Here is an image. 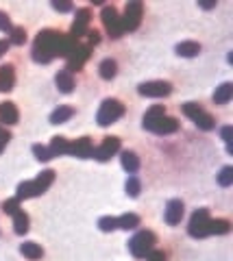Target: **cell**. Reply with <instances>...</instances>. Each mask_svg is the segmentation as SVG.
<instances>
[{
    "instance_id": "cell-1",
    "label": "cell",
    "mask_w": 233,
    "mask_h": 261,
    "mask_svg": "<svg viewBox=\"0 0 233 261\" xmlns=\"http://www.w3.org/2000/svg\"><path fill=\"white\" fill-rule=\"evenodd\" d=\"M74 44L76 41L68 35H61L57 31H42L33 44V59L37 63H48L55 57H68Z\"/></svg>"
},
{
    "instance_id": "cell-2",
    "label": "cell",
    "mask_w": 233,
    "mask_h": 261,
    "mask_svg": "<svg viewBox=\"0 0 233 261\" xmlns=\"http://www.w3.org/2000/svg\"><path fill=\"white\" fill-rule=\"evenodd\" d=\"M144 128L150 130V133H157V135H170L174 130H179V122L166 115L164 105H155L144 115Z\"/></svg>"
},
{
    "instance_id": "cell-3",
    "label": "cell",
    "mask_w": 233,
    "mask_h": 261,
    "mask_svg": "<svg viewBox=\"0 0 233 261\" xmlns=\"http://www.w3.org/2000/svg\"><path fill=\"white\" fill-rule=\"evenodd\" d=\"M53 181H55V172L53 170H44L35 181H26V183L18 185V196L16 198L22 200V198H35V196H42L50 185H53Z\"/></svg>"
},
{
    "instance_id": "cell-4",
    "label": "cell",
    "mask_w": 233,
    "mask_h": 261,
    "mask_svg": "<svg viewBox=\"0 0 233 261\" xmlns=\"http://www.w3.org/2000/svg\"><path fill=\"white\" fill-rule=\"evenodd\" d=\"M122 115H125V105H122L120 100L109 98V100H105V103L100 105L96 122L100 126H109V124H113V122H118Z\"/></svg>"
},
{
    "instance_id": "cell-5",
    "label": "cell",
    "mask_w": 233,
    "mask_h": 261,
    "mask_svg": "<svg viewBox=\"0 0 233 261\" xmlns=\"http://www.w3.org/2000/svg\"><path fill=\"white\" fill-rule=\"evenodd\" d=\"M152 246H155V235H152L150 231H140V233H135L133 237H131L129 250H131L133 257L144 259L152 250Z\"/></svg>"
},
{
    "instance_id": "cell-6",
    "label": "cell",
    "mask_w": 233,
    "mask_h": 261,
    "mask_svg": "<svg viewBox=\"0 0 233 261\" xmlns=\"http://www.w3.org/2000/svg\"><path fill=\"white\" fill-rule=\"evenodd\" d=\"M181 109H183V113H185L187 118H190L201 130H212V128L216 126V120H214L207 111H203V107H199L196 103H185Z\"/></svg>"
},
{
    "instance_id": "cell-7",
    "label": "cell",
    "mask_w": 233,
    "mask_h": 261,
    "mask_svg": "<svg viewBox=\"0 0 233 261\" xmlns=\"http://www.w3.org/2000/svg\"><path fill=\"white\" fill-rule=\"evenodd\" d=\"M209 211L207 209H196L190 218V224H187V233L192 237H207L209 235Z\"/></svg>"
},
{
    "instance_id": "cell-8",
    "label": "cell",
    "mask_w": 233,
    "mask_h": 261,
    "mask_svg": "<svg viewBox=\"0 0 233 261\" xmlns=\"http://www.w3.org/2000/svg\"><path fill=\"white\" fill-rule=\"evenodd\" d=\"M142 13H144V5L137 3V0H131V3L125 7V16L120 18L122 31H135L142 22Z\"/></svg>"
},
{
    "instance_id": "cell-9",
    "label": "cell",
    "mask_w": 233,
    "mask_h": 261,
    "mask_svg": "<svg viewBox=\"0 0 233 261\" xmlns=\"http://www.w3.org/2000/svg\"><path fill=\"white\" fill-rule=\"evenodd\" d=\"M100 18H103V24L107 28V33L111 35L113 39H118L122 33V24H120V16H118V11L113 9V7H103V13H100Z\"/></svg>"
},
{
    "instance_id": "cell-10",
    "label": "cell",
    "mask_w": 233,
    "mask_h": 261,
    "mask_svg": "<svg viewBox=\"0 0 233 261\" xmlns=\"http://www.w3.org/2000/svg\"><path fill=\"white\" fill-rule=\"evenodd\" d=\"M137 92H140L142 96H148V98H164L172 92V85L166 83V81H148V83H142L137 87Z\"/></svg>"
},
{
    "instance_id": "cell-11",
    "label": "cell",
    "mask_w": 233,
    "mask_h": 261,
    "mask_svg": "<svg viewBox=\"0 0 233 261\" xmlns=\"http://www.w3.org/2000/svg\"><path fill=\"white\" fill-rule=\"evenodd\" d=\"M65 59H68V68H65V70H70V72L81 70L85 65V61L90 59V46H79V41H76L74 48L70 50Z\"/></svg>"
},
{
    "instance_id": "cell-12",
    "label": "cell",
    "mask_w": 233,
    "mask_h": 261,
    "mask_svg": "<svg viewBox=\"0 0 233 261\" xmlns=\"http://www.w3.org/2000/svg\"><path fill=\"white\" fill-rule=\"evenodd\" d=\"M118 150H120V140L118 137H105V142L100 144L98 148H94L92 157L98 159V161H109V159H111Z\"/></svg>"
},
{
    "instance_id": "cell-13",
    "label": "cell",
    "mask_w": 233,
    "mask_h": 261,
    "mask_svg": "<svg viewBox=\"0 0 233 261\" xmlns=\"http://www.w3.org/2000/svg\"><path fill=\"white\" fill-rule=\"evenodd\" d=\"M92 13L90 9H79L76 11V20H74V24H72V35L70 37L79 41V37H83V35H87V26H90V18Z\"/></svg>"
},
{
    "instance_id": "cell-14",
    "label": "cell",
    "mask_w": 233,
    "mask_h": 261,
    "mask_svg": "<svg viewBox=\"0 0 233 261\" xmlns=\"http://www.w3.org/2000/svg\"><path fill=\"white\" fill-rule=\"evenodd\" d=\"M70 155H74L79 159H90L92 152H94V146H92V140L90 137H81V140H76L74 144H70Z\"/></svg>"
},
{
    "instance_id": "cell-15",
    "label": "cell",
    "mask_w": 233,
    "mask_h": 261,
    "mask_svg": "<svg viewBox=\"0 0 233 261\" xmlns=\"http://www.w3.org/2000/svg\"><path fill=\"white\" fill-rule=\"evenodd\" d=\"M181 218H183V202L174 198L166 205V222H168L170 227H174V224L181 222Z\"/></svg>"
},
{
    "instance_id": "cell-16",
    "label": "cell",
    "mask_w": 233,
    "mask_h": 261,
    "mask_svg": "<svg viewBox=\"0 0 233 261\" xmlns=\"http://www.w3.org/2000/svg\"><path fill=\"white\" fill-rule=\"evenodd\" d=\"M55 83H57V87H59V92H63V94H70L72 90H74V76H72L70 70H59L57 72Z\"/></svg>"
},
{
    "instance_id": "cell-17",
    "label": "cell",
    "mask_w": 233,
    "mask_h": 261,
    "mask_svg": "<svg viewBox=\"0 0 233 261\" xmlns=\"http://www.w3.org/2000/svg\"><path fill=\"white\" fill-rule=\"evenodd\" d=\"M18 120H20V113L16 105L13 103L0 105V122H5V124H18Z\"/></svg>"
},
{
    "instance_id": "cell-18",
    "label": "cell",
    "mask_w": 233,
    "mask_h": 261,
    "mask_svg": "<svg viewBox=\"0 0 233 261\" xmlns=\"http://www.w3.org/2000/svg\"><path fill=\"white\" fill-rule=\"evenodd\" d=\"M16 85V72L11 65H3L0 68V92H11Z\"/></svg>"
},
{
    "instance_id": "cell-19",
    "label": "cell",
    "mask_w": 233,
    "mask_h": 261,
    "mask_svg": "<svg viewBox=\"0 0 233 261\" xmlns=\"http://www.w3.org/2000/svg\"><path fill=\"white\" fill-rule=\"evenodd\" d=\"M120 161H122V168H125L129 174H135L137 170H140V159H137V155L135 152H131V150L122 152Z\"/></svg>"
},
{
    "instance_id": "cell-20",
    "label": "cell",
    "mask_w": 233,
    "mask_h": 261,
    "mask_svg": "<svg viewBox=\"0 0 233 261\" xmlns=\"http://www.w3.org/2000/svg\"><path fill=\"white\" fill-rule=\"evenodd\" d=\"M233 96V85L231 83H222L220 87H216L214 92V103L216 105H227Z\"/></svg>"
},
{
    "instance_id": "cell-21",
    "label": "cell",
    "mask_w": 233,
    "mask_h": 261,
    "mask_svg": "<svg viewBox=\"0 0 233 261\" xmlns=\"http://www.w3.org/2000/svg\"><path fill=\"white\" fill-rule=\"evenodd\" d=\"M20 252H22V255H24L26 259H31V261H37V259H42V255H44L42 246L35 244V242H24V244L20 246Z\"/></svg>"
},
{
    "instance_id": "cell-22",
    "label": "cell",
    "mask_w": 233,
    "mask_h": 261,
    "mask_svg": "<svg viewBox=\"0 0 233 261\" xmlns=\"http://www.w3.org/2000/svg\"><path fill=\"white\" fill-rule=\"evenodd\" d=\"M50 155L53 157H61V155H68L70 150V144L65 137H53V142H50Z\"/></svg>"
},
{
    "instance_id": "cell-23",
    "label": "cell",
    "mask_w": 233,
    "mask_h": 261,
    "mask_svg": "<svg viewBox=\"0 0 233 261\" xmlns=\"http://www.w3.org/2000/svg\"><path fill=\"white\" fill-rule=\"evenodd\" d=\"M72 115H74V109L72 107H59L50 113V122H53V124H63V122H68Z\"/></svg>"
},
{
    "instance_id": "cell-24",
    "label": "cell",
    "mask_w": 233,
    "mask_h": 261,
    "mask_svg": "<svg viewBox=\"0 0 233 261\" xmlns=\"http://www.w3.org/2000/svg\"><path fill=\"white\" fill-rule=\"evenodd\" d=\"M199 53H201V44L196 41H181L177 46V55L181 57H196Z\"/></svg>"
},
{
    "instance_id": "cell-25",
    "label": "cell",
    "mask_w": 233,
    "mask_h": 261,
    "mask_svg": "<svg viewBox=\"0 0 233 261\" xmlns=\"http://www.w3.org/2000/svg\"><path fill=\"white\" fill-rule=\"evenodd\" d=\"M98 70H100V76H103L105 81H111V78L115 76V72H118V63H115L113 59H105L98 65Z\"/></svg>"
},
{
    "instance_id": "cell-26",
    "label": "cell",
    "mask_w": 233,
    "mask_h": 261,
    "mask_svg": "<svg viewBox=\"0 0 233 261\" xmlns=\"http://www.w3.org/2000/svg\"><path fill=\"white\" fill-rule=\"evenodd\" d=\"M13 231H16L18 235H24L28 231V215L24 211H18L13 215Z\"/></svg>"
},
{
    "instance_id": "cell-27",
    "label": "cell",
    "mask_w": 233,
    "mask_h": 261,
    "mask_svg": "<svg viewBox=\"0 0 233 261\" xmlns=\"http://www.w3.org/2000/svg\"><path fill=\"white\" fill-rule=\"evenodd\" d=\"M137 227H140V218L135 213H125L122 218H118V229L131 231V229H137Z\"/></svg>"
},
{
    "instance_id": "cell-28",
    "label": "cell",
    "mask_w": 233,
    "mask_h": 261,
    "mask_svg": "<svg viewBox=\"0 0 233 261\" xmlns=\"http://www.w3.org/2000/svg\"><path fill=\"white\" fill-rule=\"evenodd\" d=\"M231 231V224L227 220H212L209 222V235H224Z\"/></svg>"
},
{
    "instance_id": "cell-29",
    "label": "cell",
    "mask_w": 233,
    "mask_h": 261,
    "mask_svg": "<svg viewBox=\"0 0 233 261\" xmlns=\"http://www.w3.org/2000/svg\"><path fill=\"white\" fill-rule=\"evenodd\" d=\"M98 229L103 231V233H109V231H115V229H118V218H111V215L100 218V220H98Z\"/></svg>"
},
{
    "instance_id": "cell-30",
    "label": "cell",
    "mask_w": 233,
    "mask_h": 261,
    "mask_svg": "<svg viewBox=\"0 0 233 261\" xmlns=\"http://www.w3.org/2000/svg\"><path fill=\"white\" fill-rule=\"evenodd\" d=\"M140 190H142L140 179H137V177H129V181H127V194L131 196V198H137V196H140Z\"/></svg>"
},
{
    "instance_id": "cell-31",
    "label": "cell",
    "mask_w": 233,
    "mask_h": 261,
    "mask_svg": "<svg viewBox=\"0 0 233 261\" xmlns=\"http://www.w3.org/2000/svg\"><path fill=\"white\" fill-rule=\"evenodd\" d=\"M218 183H220L222 187H229L233 183V168L231 165H227V168L220 170V174H218Z\"/></svg>"
},
{
    "instance_id": "cell-32",
    "label": "cell",
    "mask_w": 233,
    "mask_h": 261,
    "mask_svg": "<svg viewBox=\"0 0 233 261\" xmlns=\"http://www.w3.org/2000/svg\"><path fill=\"white\" fill-rule=\"evenodd\" d=\"M26 41V31L22 26H16V28H11V39H9V44H24Z\"/></svg>"
},
{
    "instance_id": "cell-33",
    "label": "cell",
    "mask_w": 233,
    "mask_h": 261,
    "mask_svg": "<svg viewBox=\"0 0 233 261\" xmlns=\"http://www.w3.org/2000/svg\"><path fill=\"white\" fill-rule=\"evenodd\" d=\"M33 155L40 159V161H48V159H53V155H50V150L46 146H42V144H35L33 146Z\"/></svg>"
},
{
    "instance_id": "cell-34",
    "label": "cell",
    "mask_w": 233,
    "mask_h": 261,
    "mask_svg": "<svg viewBox=\"0 0 233 261\" xmlns=\"http://www.w3.org/2000/svg\"><path fill=\"white\" fill-rule=\"evenodd\" d=\"M3 211L7 215H16L20 211V200L18 198H11V200H5V205H3Z\"/></svg>"
},
{
    "instance_id": "cell-35",
    "label": "cell",
    "mask_w": 233,
    "mask_h": 261,
    "mask_svg": "<svg viewBox=\"0 0 233 261\" xmlns=\"http://www.w3.org/2000/svg\"><path fill=\"white\" fill-rule=\"evenodd\" d=\"M11 22H9V18H7V13H3L0 11V31H5V33H11Z\"/></svg>"
},
{
    "instance_id": "cell-36",
    "label": "cell",
    "mask_w": 233,
    "mask_h": 261,
    "mask_svg": "<svg viewBox=\"0 0 233 261\" xmlns=\"http://www.w3.org/2000/svg\"><path fill=\"white\" fill-rule=\"evenodd\" d=\"M53 9L65 13V11H72V5L70 3H59V0H53Z\"/></svg>"
},
{
    "instance_id": "cell-37",
    "label": "cell",
    "mask_w": 233,
    "mask_h": 261,
    "mask_svg": "<svg viewBox=\"0 0 233 261\" xmlns=\"http://www.w3.org/2000/svg\"><path fill=\"white\" fill-rule=\"evenodd\" d=\"M146 261H166V255L162 250H150L146 255Z\"/></svg>"
},
{
    "instance_id": "cell-38",
    "label": "cell",
    "mask_w": 233,
    "mask_h": 261,
    "mask_svg": "<svg viewBox=\"0 0 233 261\" xmlns=\"http://www.w3.org/2000/svg\"><path fill=\"white\" fill-rule=\"evenodd\" d=\"M220 135H222V140L227 142V146H231V135H233V128H231V126H222Z\"/></svg>"
},
{
    "instance_id": "cell-39",
    "label": "cell",
    "mask_w": 233,
    "mask_h": 261,
    "mask_svg": "<svg viewBox=\"0 0 233 261\" xmlns=\"http://www.w3.org/2000/svg\"><path fill=\"white\" fill-rule=\"evenodd\" d=\"M9 140H11V133H9V130H7V128H3V126H0V142H3V144H7Z\"/></svg>"
},
{
    "instance_id": "cell-40",
    "label": "cell",
    "mask_w": 233,
    "mask_h": 261,
    "mask_svg": "<svg viewBox=\"0 0 233 261\" xmlns=\"http://www.w3.org/2000/svg\"><path fill=\"white\" fill-rule=\"evenodd\" d=\"M9 46H11L9 39H0V57H3V55L7 53V50H9Z\"/></svg>"
},
{
    "instance_id": "cell-41",
    "label": "cell",
    "mask_w": 233,
    "mask_h": 261,
    "mask_svg": "<svg viewBox=\"0 0 233 261\" xmlns=\"http://www.w3.org/2000/svg\"><path fill=\"white\" fill-rule=\"evenodd\" d=\"M87 35H90V44H98V41H100V37H98L96 31H87Z\"/></svg>"
},
{
    "instance_id": "cell-42",
    "label": "cell",
    "mask_w": 233,
    "mask_h": 261,
    "mask_svg": "<svg viewBox=\"0 0 233 261\" xmlns=\"http://www.w3.org/2000/svg\"><path fill=\"white\" fill-rule=\"evenodd\" d=\"M201 7H203V9H214L216 3H201Z\"/></svg>"
},
{
    "instance_id": "cell-43",
    "label": "cell",
    "mask_w": 233,
    "mask_h": 261,
    "mask_svg": "<svg viewBox=\"0 0 233 261\" xmlns=\"http://www.w3.org/2000/svg\"><path fill=\"white\" fill-rule=\"evenodd\" d=\"M3 148H5V144H3V142H0V152H3Z\"/></svg>"
}]
</instances>
